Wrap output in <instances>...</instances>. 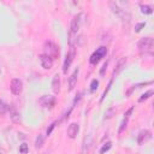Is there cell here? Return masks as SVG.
<instances>
[{"instance_id":"1","label":"cell","mask_w":154,"mask_h":154,"mask_svg":"<svg viewBox=\"0 0 154 154\" xmlns=\"http://www.w3.org/2000/svg\"><path fill=\"white\" fill-rule=\"evenodd\" d=\"M84 14L83 13H78L76 14L72 19H71V24H70V30H69V43L71 47H73L75 42L77 41V32L82 25V22H83V18Z\"/></svg>"},{"instance_id":"2","label":"cell","mask_w":154,"mask_h":154,"mask_svg":"<svg viewBox=\"0 0 154 154\" xmlns=\"http://www.w3.org/2000/svg\"><path fill=\"white\" fill-rule=\"evenodd\" d=\"M109 7H111V10H112V12L114 13V14H117L122 20H126V22H129L130 20V18H131V16H130V13L129 12H126L125 10H123L122 7H119V5L117 4V2H114V1H111L109 2Z\"/></svg>"},{"instance_id":"3","label":"cell","mask_w":154,"mask_h":154,"mask_svg":"<svg viewBox=\"0 0 154 154\" xmlns=\"http://www.w3.org/2000/svg\"><path fill=\"white\" fill-rule=\"evenodd\" d=\"M153 45H154V41L152 37H142L138 43H137V48L141 53H147L149 52L152 54V49H153Z\"/></svg>"},{"instance_id":"4","label":"cell","mask_w":154,"mask_h":154,"mask_svg":"<svg viewBox=\"0 0 154 154\" xmlns=\"http://www.w3.org/2000/svg\"><path fill=\"white\" fill-rule=\"evenodd\" d=\"M43 49H45V54L48 55V57H51L53 60L59 57V47H58L55 43L51 42V41H47V42L45 43Z\"/></svg>"},{"instance_id":"5","label":"cell","mask_w":154,"mask_h":154,"mask_svg":"<svg viewBox=\"0 0 154 154\" xmlns=\"http://www.w3.org/2000/svg\"><path fill=\"white\" fill-rule=\"evenodd\" d=\"M106 53H107V48H106V47H103V46L99 47V48L91 54V57H90V64H96V63H99V61L106 55Z\"/></svg>"},{"instance_id":"6","label":"cell","mask_w":154,"mask_h":154,"mask_svg":"<svg viewBox=\"0 0 154 154\" xmlns=\"http://www.w3.org/2000/svg\"><path fill=\"white\" fill-rule=\"evenodd\" d=\"M73 58H75V47H71V49L67 52V54L65 57V60H64V64H63V72L64 73L67 72V70H69Z\"/></svg>"},{"instance_id":"7","label":"cell","mask_w":154,"mask_h":154,"mask_svg":"<svg viewBox=\"0 0 154 154\" xmlns=\"http://www.w3.org/2000/svg\"><path fill=\"white\" fill-rule=\"evenodd\" d=\"M11 91H12V94H14V95H19L20 93H22V90H23V82L19 79V78H13L12 81H11Z\"/></svg>"},{"instance_id":"8","label":"cell","mask_w":154,"mask_h":154,"mask_svg":"<svg viewBox=\"0 0 154 154\" xmlns=\"http://www.w3.org/2000/svg\"><path fill=\"white\" fill-rule=\"evenodd\" d=\"M38 102L43 107H46V108H52L55 105V97L54 96H51V95H45V96H42L38 100Z\"/></svg>"},{"instance_id":"9","label":"cell","mask_w":154,"mask_h":154,"mask_svg":"<svg viewBox=\"0 0 154 154\" xmlns=\"http://www.w3.org/2000/svg\"><path fill=\"white\" fill-rule=\"evenodd\" d=\"M38 59H40V64H41V66H42L43 69L48 70V69L52 67V65H53V59H52L51 57H48V55H46L45 53H42V54H40Z\"/></svg>"},{"instance_id":"10","label":"cell","mask_w":154,"mask_h":154,"mask_svg":"<svg viewBox=\"0 0 154 154\" xmlns=\"http://www.w3.org/2000/svg\"><path fill=\"white\" fill-rule=\"evenodd\" d=\"M152 138V132L149 130H142L140 131V134L137 135V143L138 144H142L144 142H147L148 140Z\"/></svg>"},{"instance_id":"11","label":"cell","mask_w":154,"mask_h":154,"mask_svg":"<svg viewBox=\"0 0 154 154\" xmlns=\"http://www.w3.org/2000/svg\"><path fill=\"white\" fill-rule=\"evenodd\" d=\"M78 131H79V125H78V123H71V124L69 125V128H67V136H69L70 138H75V137L77 136Z\"/></svg>"},{"instance_id":"12","label":"cell","mask_w":154,"mask_h":154,"mask_svg":"<svg viewBox=\"0 0 154 154\" xmlns=\"http://www.w3.org/2000/svg\"><path fill=\"white\" fill-rule=\"evenodd\" d=\"M78 72H79V70L76 69V70L71 73V76L69 77V90H72V89L75 88V85H76V83H77V76H78Z\"/></svg>"},{"instance_id":"13","label":"cell","mask_w":154,"mask_h":154,"mask_svg":"<svg viewBox=\"0 0 154 154\" xmlns=\"http://www.w3.org/2000/svg\"><path fill=\"white\" fill-rule=\"evenodd\" d=\"M52 89L54 93H59V90H60V78L58 75H55L52 79Z\"/></svg>"},{"instance_id":"14","label":"cell","mask_w":154,"mask_h":154,"mask_svg":"<svg viewBox=\"0 0 154 154\" xmlns=\"http://www.w3.org/2000/svg\"><path fill=\"white\" fill-rule=\"evenodd\" d=\"M8 111H10V117H11V119H12L13 122H16V123H19V122H20V114H19L13 107H11V106H10Z\"/></svg>"},{"instance_id":"15","label":"cell","mask_w":154,"mask_h":154,"mask_svg":"<svg viewBox=\"0 0 154 154\" xmlns=\"http://www.w3.org/2000/svg\"><path fill=\"white\" fill-rule=\"evenodd\" d=\"M140 7H141V11L143 12V13H147V14H150L152 12H153V7L150 6V5H147V4H141L140 5Z\"/></svg>"},{"instance_id":"16","label":"cell","mask_w":154,"mask_h":154,"mask_svg":"<svg viewBox=\"0 0 154 154\" xmlns=\"http://www.w3.org/2000/svg\"><path fill=\"white\" fill-rule=\"evenodd\" d=\"M8 108H10V105L5 103L4 101H0V114H1V116H4V114L8 111Z\"/></svg>"},{"instance_id":"17","label":"cell","mask_w":154,"mask_h":154,"mask_svg":"<svg viewBox=\"0 0 154 154\" xmlns=\"http://www.w3.org/2000/svg\"><path fill=\"white\" fill-rule=\"evenodd\" d=\"M43 141H45V137L42 135H38L37 138H36V142H35V147L36 148H41L43 146Z\"/></svg>"},{"instance_id":"18","label":"cell","mask_w":154,"mask_h":154,"mask_svg":"<svg viewBox=\"0 0 154 154\" xmlns=\"http://www.w3.org/2000/svg\"><path fill=\"white\" fill-rule=\"evenodd\" d=\"M152 94H153V90H152V89H150V90H148V91H146L144 94H142V95H141V97L138 99V101H140V102H142V101L147 100V99H148V97H149Z\"/></svg>"},{"instance_id":"19","label":"cell","mask_w":154,"mask_h":154,"mask_svg":"<svg viewBox=\"0 0 154 154\" xmlns=\"http://www.w3.org/2000/svg\"><path fill=\"white\" fill-rule=\"evenodd\" d=\"M97 85H99V81H97V79H93V81H91V84H90V91L94 93V91L96 90Z\"/></svg>"},{"instance_id":"20","label":"cell","mask_w":154,"mask_h":154,"mask_svg":"<svg viewBox=\"0 0 154 154\" xmlns=\"http://www.w3.org/2000/svg\"><path fill=\"white\" fill-rule=\"evenodd\" d=\"M111 147H112V143H111V142H107V143H105V144L102 146V148L100 149V153H101V154H103V153H105V152H107V150H108Z\"/></svg>"},{"instance_id":"21","label":"cell","mask_w":154,"mask_h":154,"mask_svg":"<svg viewBox=\"0 0 154 154\" xmlns=\"http://www.w3.org/2000/svg\"><path fill=\"white\" fill-rule=\"evenodd\" d=\"M19 152H20V153H23V154H24V153H26V152H28V146H26L25 143L20 144V147H19Z\"/></svg>"},{"instance_id":"22","label":"cell","mask_w":154,"mask_h":154,"mask_svg":"<svg viewBox=\"0 0 154 154\" xmlns=\"http://www.w3.org/2000/svg\"><path fill=\"white\" fill-rule=\"evenodd\" d=\"M144 25H146V23H144V22H142V23H138V24L135 26V31H136V32L141 31V28H143Z\"/></svg>"},{"instance_id":"23","label":"cell","mask_w":154,"mask_h":154,"mask_svg":"<svg viewBox=\"0 0 154 154\" xmlns=\"http://www.w3.org/2000/svg\"><path fill=\"white\" fill-rule=\"evenodd\" d=\"M114 111H116V109H114L113 107H112V108H109V109H108V112H106V113H105V119H107V118H111V117H112L111 114H112Z\"/></svg>"},{"instance_id":"24","label":"cell","mask_w":154,"mask_h":154,"mask_svg":"<svg viewBox=\"0 0 154 154\" xmlns=\"http://www.w3.org/2000/svg\"><path fill=\"white\" fill-rule=\"evenodd\" d=\"M55 124H57V123H52V124H51V126L47 129V136H49V135H51V132H52V131H53V129L55 128Z\"/></svg>"},{"instance_id":"25","label":"cell","mask_w":154,"mask_h":154,"mask_svg":"<svg viewBox=\"0 0 154 154\" xmlns=\"http://www.w3.org/2000/svg\"><path fill=\"white\" fill-rule=\"evenodd\" d=\"M106 66H107V63H105V64H103V66H102V69H101V75H103V72H105V69H106Z\"/></svg>"},{"instance_id":"26","label":"cell","mask_w":154,"mask_h":154,"mask_svg":"<svg viewBox=\"0 0 154 154\" xmlns=\"http://www.w3.org/2000/svg\"><path fill=\"white\" fill-rule=\"evenodd\" d=\"M0 73H1V67H0Z\"/></svg>"}]
</instances>
